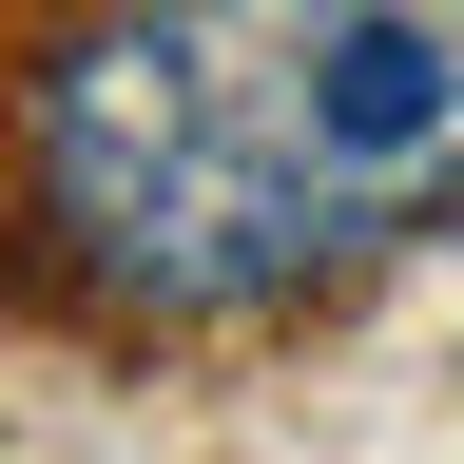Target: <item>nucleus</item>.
<instances>
[{
    "mask_svg": "<svg viewBox=\"0 0 464 464\" xmlns=\"http://www.w3.org/2000/svg\"><path fill=\"white\" fill-rule=\"evenodd\" d=\"M464 194V0H97L39 78V213L116 310L232 329Z\"/></svg>",
    "mask_w": 464,
    "mask_h": 464,
    "instance_id": "nucleus-1",
    "label": "nucleus"
}]
</instances>
